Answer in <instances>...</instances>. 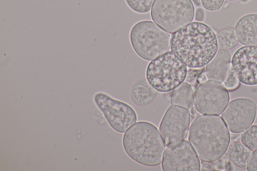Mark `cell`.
<instances>
[{"label":"cell","mask_w":257,"mask_h":171,"mask_svg":"<svg viewBox=\"0 0 257 171\" xmlns=\"http://www.w3.org/2000/svg\"><path fill=\"white\" fill-rule=\"evenodd\" d=\"M130 40L136 53L149 61L169 51L171 46L170 34L149 20L135 24L131 30Z\"/></svg>","instance_id":"cell-4"},{"label":"cell","mask_w":257,"mask_h":171,"mask_svg":"<svg viewBox=\"0 0 257 171\" xmlns=\"http://www.w3.org/2000/svg\"><path fill=\"white\" fill-rule=\"evenodd\" d=\"M231 56L228 50L219 49L205 67L207 79L222 83L231 66Z\"/></svg>","instance_id":"cell-14"},{"label":"cell","mask_w":257,"mask_h":171,"mask_svg":"<svg viewBox=\"0 0 257 171\" xmlns=\"http://www.w3.org/2000/svg\"><path fill=\"white\" fill-rule=\"evenodd\" d=\"M188 132V140L202 162L216 160L228 148L230 133L223 119L218 115L197 116Z\"/></svg>","instance_id":"cell-2"},{"label":"cell","mask_w":257,"mask_h":171,"mask_svg":"<svg viewBox=\"0 0 257 171\" xmlns=\"http://www.w3.org/2000/svg\"><path fill=\"white\" fill-rule=\"evenodd\" d=\"M207 78L206 77L205 73V68H203L201 70V71L197 75L196 79V84L198 86L199 84L206 81L207 80Z\"/></svg>","instance_id":"cell-26"},{"label":"cell","mask_w":257,"mask_h":171,"mask_svg":"<svg viewBox=\"0 0 257 171\" xmlns=\"http://www.w3.org/2000/svg\"><path fill=\"white\" fill-rule=\"evenodd\" d=\"M203 170H230L231 168L229 157L227 154H223L220 159L215 161L203 162Z\"/></svg>","instance_id":"cell-20"},{"label":"cell","mask_w":257,"mask_h":171,"mask_svg":"<svg viewBox=\"0 0 257 171\" xmlns=\"http://www.w3.org/2000/svg\"><path fill=\"white\" fill-rule=\"evenodd\" d=\"M251 153V150L239 141L230 145L228 151V157L232 163L237 167L244 168Z\"/></svg>","instance_id":"cell-17"},{"label":"cell","mask_w":257,"mask_h":171,"mask_svg":"<svg viewBox=\"0 0 257 171\" xmlns=\"http://www.w3.org/2000/svg\"><path fill=\"white\" fill-rule=\"evenodd\" d=\"M190 123L188 109L172 105L165 112L160 124L159 131L166 146L185 139Z\"/></svg>","instance_id":"cell-10"},{"label":"cell","mask_w":257,"mask_h":171,"mask_svg":"<svg viewBox=\"0 0 257 171\" xmlns=\"http://www.w3.org/2000/svg\"><path fill=\"white\" fill-rule=\"evenodd\" d=\"M93 100L109 125L115 131L124 133L137 122L136 112L128 104L101 92L96 93Z\"/></svg>","instance_id":"cell-7"},{"label":"cell","mask_w":257,"mask_h":171,"mask_svg":"<svg viewBox=\"0 0 257 171\" xmlns=\"http://www.w3.org/2000/svg\"><path fill=\"white\" fill-rule=\"evenodd\" d=\"M155 0H125L128 7L139 14L148 13L152 7Z\"/></svg>","instance_id":"cell-21"},{"label":"cell","mask_w":257,"mask_h":171,"mask_svg":"<svg viewBox=\"0 0 257 171\" xmlns=\"http://www.w3.org/2000/svg\"><path fill=\"white\" fill-rule=\"evenodd\" d=\"M218 47L219 49H230L238 44L234 28L228 27L219 32L216 35Z\"/></svg>","instance_id":"cell-18"},{"label":"cell","mask_w":257,"mask_h":171,"mask_svg":"<svg viewBox=\"0 0 257 171\" xmlns=\"http://www.w3.org/2000/svg\"><path fill=\"white\" fill-rule=\"evenodd\" d=\"M246 167L248 171H257V149L251 153Z\"/></svg>","instance_id":"cell-24"},{"label":"cell","mask_w":257,"mask_h":171,"mask_svg":"<svg viewBox=\"0 0 257 171\" xmlns=\"http://www.w3.org/2000/svg\"><path fill=\"white\" fill-rule=\"evenodd\" d=\"M222 84L225 88L229 91L234 90L237 89L240 86V82L233 71L231 65Z\"/></svg>","instance_id":"cell-22"},{"label":"cell","mask_w":257,"mask_h":171,"mask_svg":"<svg viewBox=\"0 0 257 171\" xmlns=\"http://www.w3.org/2000/svg\"><path fill=\"white\" fill-rule=\"evenodd\" d=\"M232 68L239 82L257 85V46H244L237 49L231 60Z\"/></svg>","instance_id":"cell-12"},{"label":"cell","mask_w":257,"mask_h":171,"mask_svg":"<svg viewBox=\"0 0 257 171\" xmlns=\"http://www.w3.org/2000/svg\"><path fill=\"white\" fill-rule=\"evenodd\" d=\"M250 0H239L240 2L242 4H245L249 2Z\"/></svg>","instance_id":"cell-29"},{"label":"cell","mask_w":257,"mask_h":171,"mask_svg":"<svg viewBox=\"0 0 257 171\" xmlns=\"http://www.w3.org/2000/svg\"><path fill=\"white\" fill-rule=\"evenodd\" d=\"M205 12L202 8H199L196 10L195 15V19L196 21L203 22L205 19Z\"/></svg>","instance_id":"cell-27"},{"label":"cell","mask_w":257,"mask_h":171,"mask_svg":"<svg viewBox=\"0 0 257 171\" xmlns=\"http://www.w3.org/2000/svg\"><path fill=\"white\" fill-rule=\"evenodd\" d=\"M201 70L190 69L189 71L187 72L186 76V81H187V82H191L193 81L194 79L197 77Z\"/></svg>","instance_id":"cell-25"},{"label":"cell","mask_w":257,"mask_h":171,"mask_svg":"<svg viewBox=\"0 0 257 171\" xmlns=\"http://www.w3.org/2000/svg\"><path fill=\"white\" fill-rule=\"evenodd\" d=\"M163 171H199V158L190 143L185 139L166 146L162 161Z\"/></svg>","instance_id":"cell-9"},{"label":"cell","mask_w":257,"mask_h":171,"mask_svg":"<svg viewBox=\"0 0 257 171\" xmlns=\"http://www.w3.org/2000/svg\"><path fill=\"white\" fill-rule=\"evenodd\" d=\"M151 16L155 23L173 34L192 22L194 7L191 0H155Z\"/></svg>","instance_id":"cell-6"},{"label":"cell","mask_w":257,"mask_h":171,"mask_svg":"<svg viewBox=\"0 0 257 171\" xmlns=\"http://www.w3.org/2000/svg\"><path fill=\"white\" fill-rule=\"evenodd\" d=\"M240 142L251 151L257 149V124H253L241 133Z\"/></svg>","instance_id":"cell-19"},{"label":"cell","mask_w":257,"mask_h":171,"mask_svg":"<svg viewBox=\"0 0 257 171\" xmlns=\"http://www.w3.org/2000/svg\"><path fill=\"white\" fill-rule=\"evenodd\" d=\"M197 110L196 109V108H195L194 106H192L190 109V113H191V115L193 116V117H195L197 115Z\"/></svg>","instance_id":"cell-28"},{"label":"cell","mask_w":257,"mask_h":171,"mask_svg":"<svg viewBox=\"0 0 257 171\" xmlns=\"http://www.w3.org/2000/svg\"><path fill=\"white\" fill-rule=\"evenodd\" d=\"M229 93L221 83L206 80L196 88L194 106L201 114H220L229 101Z\"/></svg>","instance_id":"cell-8"},{"label":"cell","mask_w":257,"mask_h":171,"mask_svg":"<svg viewBox=\"0 0 257 171\" xmlns=\"http://www.w3.org/2000/svg\"><path fill=\"white\" fill-rule=\"evenodd\" d=\"M227 1H229V2H234L236 0H227Z\"/></svg>","instance_id":"cell-30"},{"label":"cell","mask_w":257,"mask_h":171,"mask_svg":"<svg viewBox=\"0 0 257 171\" xmlns=\"http://www.w3.org/2000/svg\"><path fill=\"white\" fill-rule=\"evenodd\" d=\"M187 72L186 65L172 51H168L149 63L146 76L155 89L165 93L183 83Z\"/></svg>","instance_id":"cell-5"},{"label":"cell","mask_w":257,"mask_h":171,"mask_svg":"<svg viewBox=\"0 0 257 171\" xmlns=\"http://www.w3.org/2000/svg\"><path fill=\"white\" fill-rule=\"evenodd\" d=\"M256 112V105L252 100L238 98L227 104L221 117L231 132L238 133L251 125L255 119Z\"/></svg>","instance_id":"cell-11"},{"label":"cell","mask_w":257,"mask_h":171,"mask_svg":"<svg viewBox=\"0 0 257 171\" xmlns=\"http://www.w3.org/2000/svg\"><path fill=\"white\" fill-rule=\"evenodd\" d=\"M194 92L191 85L183 82L173 89L170 96L172 105L184 107L189 110L193 104Z\"/></svg>","instance_id":"cell-16"},{"label":"cell","mask_w":257,"mask_h":171,"mask_svg":"<svg viewBox=\"0 0 257 171\" xmlns=\"http://www.w3.org/2000/svg\"><path fill=\"white\" fill-rule=\"evenodd\" d=\"M234 32L241 44L257 46V14H248L241 17L235 25Z\"/></svg>","instance_id":"cell-13"},{"label":"cell","mask_w":257,"mask_h":171,"mask_svg":"<svg viewBox=\"0 0 257 171\" xmlns=\"http://www.w3.org/2000/svg\"><path fill=\"white\" fill-rule=\"evenodd\" d=\"M171 49L190 68L206 65L217 52L216 35L207 25L193 22L171 36Z\"/></svg>","instance_id":"cell-1"},{"label":"cell","mask_w":257,"mask_h":171,"mask_svg":"<svg viewBox=\"0 0 257 171\" xmlns=\"http://www.w3.org/2000/svg\"><path fill=\"white\" fill-rule=\"evenodd\" d=\"M203 8L209 11L219 10L223 6L224 0H200Z\"/></svg>","instance_id":"cell-23"},{"label":"cell","mask_w":257,"mask_h":171,"mask_svg":"<svg viewBox=\"0 0 257 171\" xmlns=\"http://www.w3.org/2000/svg\"><path fill=\"white\" fill-rule=\"evenodd\" d=\"M122 145L126 153L142 165L155 166L162 161L165 145L160 131L152 123H135L124 132Z\"/></svg>","instance_id":"cell-3"},{"label":"cell","mask_w":257,"mask_h":171,"mask_svg":"<svg viewBox=\"0 0 257 171\" xmlns=\"http://www.w3.org/2000/svg\"><path fill=\"white\" fill-rule=\"evenodd\" d=\"M158 91L148 82L142 79L133 85L131 93L133 103L138 106H146L151 103L156 98Z\"/></svg>","instance_id":"cell-15"}]
</instances>
